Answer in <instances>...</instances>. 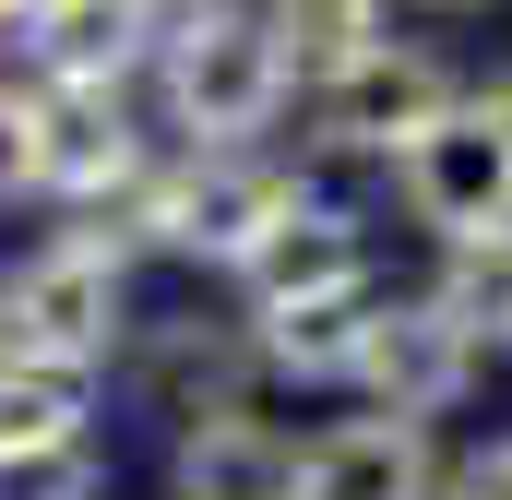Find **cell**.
<instances>
[{
    "instance_id": "16",
    "label": "cell",
    "mask_w": 512,
    "mask_h": 500,
    "mask_svg": "<svg viewBox=\"0 0 512 500\" xmlns=\"http://www.w3.org/2000/svg\"><path fill=\"white\" fill-rule=\"evenodd\" d=\"M0 500H108V441H60V453H0Z\"/></svg>"
},
{
    "instance_id": "19",
    "label": "cell",
    "mask_w": 512,
    "mask_h": 500,
    "mask_svg": "<svg viewBox=\"0 0 512 500\" xmlns=\"http://www.w3.org/2000/svg\"><path fill=\"white\" fill-rule=\"evenodd\" d=\"M143 12H155V36H179V24H191V12H215V0H143Z\"/></svg>"
},
{
    "instance_id": "18",
    "label": "cell",
    "mask_w": 512,
    "mask_h": 500,
    "mask_svg": "<svg viewBox=\"0 0 512 500\" xmlns=\"http://www.w3.org/2000/svg\"><path fill=\"white\" fill-rule=\"evenodd\" d=\"M441 500H512V429H489V441H465V453L441 465Z\"/></svg>"
},
{
    "instance_id": "4",
    "label": "cell",
    "mask_w": 512,
    "mask_h": 500,
    "mask_svg": "<svg viewBox=\"0 0 512 500\" xmlns=\"http://www.w3.org/2000/svg\"><path fill=\"white\" fill-rule=\"evenodd\" d=\"M441 108H465V72H453L441 48H417V36H382L370 60H346L334 84L298 96L286 155H298V167H393Z\"/></svg>"
},
{
    "instance_id": "2",
    "label": "cell",
    "mask_w": 512,
    "mask_h": 500,
    "mask_svg": "<svg viewBox=\"0 0 512 500\" xmlns=\"http://www.w3.org/2000/svg\"><path fill=\"white\" fill-rule=\"evenodd\" d=\"M310 191H322V179H310L286 143H262V155H179V143H167V167L143 179L120 250H131V262H143V250H155V262H191V274L227 286Z\"/></svg>"
},
{
    "instance_id": "22",
    "label": "cell",
    "mask_w": 512,
    "mask_h": 500,
    "mask_svg": "<svg viewBox=\"0 0 512 500\" xmlns=\"http://www.w3.org/2000/svg\"><path fill=\"white\" fill-rule=\"evenodd\" d=\"M417 12H477V0H417Z\"/></svg>"
},
{
    "instance_id": "9",
    "label": "cell",
    "mask_w": 512,
    "mask_h": 500,
    "mask_svg": "<svg viewBox=\"0 0 512 500\" xmlns=\"http://www.w3.org/2000/svg\"><path fill=\"white\" fill-rule=\"evenodd\" d=\"M441 465H453L441 429L358 405V417H322L298 441V500H441Z\"/></svg>"
},
{
    "instance_id": "13",
    "label": "cell",
    "mask_w": 512,
    "mask_h": 500,
    "mask_svg": "<svg viewBox=\"0 0 512 500\" xmlns=\"http://www.w3.org/2000/svg\"><path fill=\"white\" fill-rule=\"evenodd\" d=\"M108 381L48 370V358H0V453H60V441H108Z\"/></svg>"
},
{
    "instance_id": "6",
    "label": "cell",
    "mask_w": 512,
    "mask_h": 500,
    "mask_svg": "<svg viewBox=\"0 0 512 500\" xmlns=\"http://www.w3.org/2000/svg\"><path fill=\"white\" fill-rule=\"evenodd\" d=\"M477 381H489V346L429 298V286H382V310H370V346H358V405H382V417H417V429H441L453 405H477Z\"/></svg>"
},
{
    "instance_id": "20",
    "label": "cell",
    "mask_w": 512,
    "mask_h": 500,
    "mask_svg": "<svg viewBox=\"0 0 512 500\" xmlns=\"http://www.w3.org/2000/svg\"><path fill=\"white\" fill-rule=\"evenodd\" d=\"M12 36H24V0H0V60H12Z\"/></svg>"
},
{
    "instance_id": "10",
    "label": "cell",
    "mask_w": 512,
    "mask_h": 500,
    "mask_svg": "<svg viewBox=\"0 0 512 500\" xmlns=\"http://www.w3.org/2000/svg\"><path fill=\"white\" fill-rule=\"evenodd\" d=\"M120 381L143 393V417H215V405H262V370H251V334H239V310L227 322H131V358Z\"/></svg>"
},
{
    "instance_id": "7",
    "label": "cell",
    "mask_w": 512,
    "mask_h": 500,
    "mask_svg": "<svg viewBox=\"0 0 512 500\" xmlns=\"http://www.w3.org/2000/svg\"><path fill=\"white\" fill-rule=\"evenodd\" d=\"M24 84L48 96H143L155 72V12L143 0H36L24 36H12Z\"/></svg>"
},
{
    "instance_id": "11",
    "label": "cell",
    "mask_w": 512,
    "mask_h": 500,
    "mask_svg": "<svg viewBox=\"0 0 512 500\" xmlns=\"http://www.w3.org/2000/svg\"><path fill=\"white\" fill-rule=\"evenodd\" d=\"M155 489H167V500H298V429H274L262 405L179 417Z\"/></svg>"
},
{
    "instance_id": "14",
    "label": "cell",
    "mask_w": 512,
    "mask_h": 500,
    "mask_svg": "<svg viewBox=\"0 0 512 500\" xmlns=\"http://www.w3.org/2000/svg\"><path fill=\"white\" fill-rule=\"evenodd\" d=\"M262 24H274L286 72H298V96H310V84H334L346 60H370L393 36V0H262Z\"/></svg>"
},
{
    "instance_id": "8",
    "label": "cell",
    "mask_w": 512,
    "mask_h": 500,
    "mask_svg": "<svg viewBox=\"0 0 512 500\" xmlns=\"http://www.w3.org/2000/svg\"><path fill=\"white\" fill-rule=\"evenodd\" d=\"M358 286H382V239H370V215L358 203H334V191H310L274 239L227 274V298L239 310H298V298H358Z\"/></svg>"
},
{
    "instance_id": "3",
    "label": "cell",
    "mask_w": 512,
    "mask_h": 500,
    "mask_svg": "<svg viewBox=\"0 0 512 500\" xmlns=\"http://www.w3.org/2000/svg\"><path fill=\"white\" fill-rule=\"evenodd\" d=\"M131 322H143V286H131L120 250L84 239V227H48V239L0 274V358H48V370L120 381Z\"/></svg>"
},
{
    "instance_id": "17",
    "label": "cell",
    "mask_w": 512,
    "mask_h": 500,
    "mask_svg": "<svg viewBox=\"0 0 512 500\" xmlns=\"http://www.w3.org/2000/svg\"><path fill=\"white\" fill-rule=\"evenodd\" d=\"M36 131H48V96L0 60V203H36Z\"/></svg>"
},
{
    "instance_id": "12",
    "label": "cell",
    "mask_w": 512,
    "mask_h": 500,
    "mask_svg": "<svg viewBox=\"0 0 512 500\" xmlns=\"http://www.w3.org/2000/svg\"><path fill=\"white\" fill-rule=\"evenodd\" d=\"M382 286H393V274H382ZM382 286H358V298H298V310H239L262 393H346V381H358V346H370Z\"/></svg>"
},
{
    "instance_id": "21",
    "label": "cell",
    "mask_w": 512,
    "mask_h": 500,
    "mask_svg": "<svg viewBox=\"0 0 512 500\" xmlns=\"http://www.w3.org/2000/svg\"><path fill=\"white\" fill-rule=\"evenodd\" d=\"M477 96H489V108H501V120H512V72H489V84H477Z\"/></svg>"
},
{
    "instance_id": "5",
    "label": "cell",
    "mask_w": 512,
    "mask_h": 500,
    "mask_svg": "<svg viewBox=\"0 0 512 500\" xmlns=\"http://www.w3.org/2000/svg\"><path fill=\"white\" fill-rule=\"evenodd\" d=\"M382 179H393V215H405L429 250L512 239V120L477 96V84H465V108H441V120L417 131Z\"/></svg>"
},
{
    "instance_id": "1",
    "label": "cell",
    "mask_w": 512,
    "mask_h": 500,
    "mask_svg": "<svg viewBox=\"0 0 512 500\" xmlns=\"http://www.w3.org/2000/svg\"><path fill=\"white\" fill-rule=\"evenodd\" d=\"M143 108L179 155H262L298 120V72L262 24V0H215L191 12L179 36H155V72H143Z\"/></svg>"
},
{
    "instance_id": "15",
    "label": "cell",
    "mask_w": 512,
    "mask_h": 500,
    "mask_svg": "<svg viewBox=\"0 0 512 500\" xmlns=\"http://www.w3.org/2000/svg\"><path fill=\"white\" fill-rule=\"evenodd\" d=\"M429 298L489 346L512 358V239H465V250H429Z\"/></svg>"
}]
</instances>
